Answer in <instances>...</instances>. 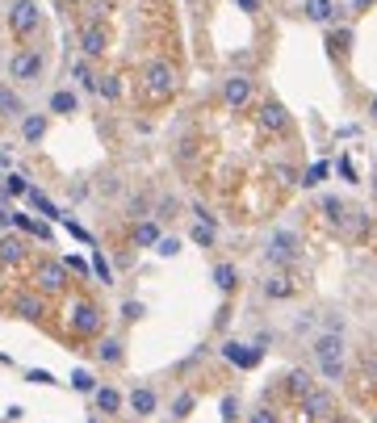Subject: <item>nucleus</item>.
I'll use <instances>...</instances> for the list:
<instances>
[{"instance_id":"f257e3e1","label":"nucleus","mask_w":377,"mask_h":423,"mask_svg":"<svg viewBox=\"0 0 377 423\" xmlns=\"http://www.w3.org/2000/svg\"><path fill=\"white\" fill-rule=\"evenodd\" d=\"M310 361H315V369L327 385H339L348 377V339H344V331H327V327L319 331L310 339Z\"/></svg>"},{"instance_id":"f03ea898","label":"nucleus","mask_w":377,"mask_h":423,"mask_svg":"<svg viewBox=\"0 0 377 423\" xmlns=\"http://www.w3.org/2000/svg\"><path fill=\"white\" fill-rule=\"evenodd\" d=\"M298 256H302V239H298V231H289V227H277V231L269 235V243H264V260H269L273 269H281V273H289V264H298Z\"/></svg>"},{"instance_id":"7ed1b4c3","label":"nucleus","mask_w":377,"mask_h":423,"mask_svg":"<svg viewBox=\"0 0 377 423\" xmlns=\"http://www.w3.org/2000/svg\"><path fill=\"white\" fill-rule=\"evenodd\" d=\"M142 93L151 96V101H168V96L176 93V67L168 59H151L142 67Z\"/></svg>"},{"instance_id":"20e7f679","label":"nucleus","mask_w":377,"mask_h":423,"mask_svg":"<svg viewBox=\"0 0 377 423\" xmlns=\"http://www.w3.org/2000/svg\"><path fill=\"white\" fill-rule=\"evenodd\" d=\"M67 327L76 331L80 339H93V335H101V327H105V310H101L96 302H89V298H80V302H72V310H67Z\"/></svg>"},{"instance_id":"39448f33","label":"nucleus","mask_w":377,"mask_h":423,"mask_svg":"<svg viewBox=\"0 0 377 423\" xmlns=\"http://www.w3.org/2000/svg\"><path fill=\"white\" fill-rule=\"evenodd\" d=\"M43 72H47V55L38 47H21L9 59V80H17V84H34V80H43Z\"/></svg>"},{"instance_id":"423d86ee","label":"nucleus","mask_w":377,"mask_h":423,"mask_svg":"<svg viewBox=\"0 0 377 423\" xmlns=\"http://www.w3.org/2000/svg\"><path fill=\"white\" fill-rule=\"evenodd\" d=\"M38 26H43V4L38 0H13L9 4V30L17 38H34Z\"/></svg>"},{"instance_id":"0eeeda50","label":"nucleus","mask_w":377,"mask_h":423,"mask_svg":"<svg viewBox=\"0 0 377 423\" xmlns=\"http://www.w3.org/2000/svg\"><path fill=\"white\" fill-rule=\"evenodd\" d=\"M252 96H256V80H252L247 72H231V76L223 80V89H218V101H223L227 109H247Z\"/></svg>"},{"instance_id":"6e6552de","label":"nucleus","mask_w":377,"mask_h":423,"mask_svg":"<svg viewBox=\"0 0 377 423\" xmlns=\"http://www.w3.org/2000/svg\"><path fill=\"white\" fill-rule=\"evenodd\" d=\"M34 289L38 293H63L67 289V264L63 260H38L34 264Z\"/></svg>"},{"instance_id":"1a4fd4ad","label":"nucleus","mask_w":377,"mask_h":423,"mask_svg":"<svg viewBox=\"0 0 377 423\" xmlns=\"http://www.w3.org/2000/svg\"><path fill=\"white\" fill-rule=\"evenodd\" d=\"M331 411H335V398H331L327 385H310V390L302 394V415H306V419H327Z\"/></svg>"},{"instance_id":"9d476101","label":"nucleus","mask_w":377,"mask_h":423,"mask_svg":"<svg viewBox=\"0 0 377 423\" xmlns=\"http://www.w3.org/2000/svg\"><path fill=\"white\" fill-rule=\"evenodd\" d=\"M256 122H260V130H269V135H285L289 130V109H285L281 101H264L260 109H256Z\"/></svg>"},{"instance_id":"9b49d317","label":"nucleus","mask_w":377,"mask_h":423,"mask_svg":"<svg viewBox=\"0 0 377 423\" xmlns=\"http://www.w3.org/2000/svg\"><path fill=\"white\" fill-rule=\"evenodd\" d=\"M105 50H109L105 26H101V21H84V26H80V55H84V59H101Z\"/></svg>"},{"instance_id":"f8f14e48","label":"nucleus","mask_w":377,"mask_h":423,"mask_svg":"<svg viewBox=\"0 0 377 423\" xmlns=\"http://www.w3.org/2000/svg\"><path fill=\"white\" fill-rule=\"evenodd\" d=\"M13 315L26 319V323H38V319L47 315V293H38V289L17 293V298H13Z\"/></svg>"},{"instance_id":"ddd939ff","label":"nucleus","mask_w":377,"mask_h":423,"mask_svg":"<svg viewBox=\"0 0 377 423\" xmlns=\"http://www.w3.org/2000/svg\"><path fill=\"white\" fill-rule=\"evenodd\" d=\"M223 356H227L235 369H256V365L264 361V348H256V344H239V339H227V344H223Z\"/></svg>"},{"instance_id":"4468645a","label":"nucleus","mask_w":377,"mask_h":423,"mask_svg":"<svg viewBox=\"0 0 377 423\" xmlns=\"http://www.w3.org/2000/svg\"><path fill=\"white\" fill-rule=\"evenodd\" d=\"M26 256H30V247H26V235H21V231H4V235H0V264H4V269H17Z\"/></svg>"},{"instance_id":"2eb2a0df","label":"nucleus","mask_w":377,"mask_h":423,"mask_svg":"<svg viewBox=\"0 0 377 423\" xmlns=\"http://www.w3.org/2000/svg\"><path fill=\"white\" fill-rule=\"evenodd\" d=\"M159 239H164V222H159V218H139V222L130 227V243H135V247H151V252H155Z\"/></svg>"},{"instance_id":"dca6fc26","label":"nucleus","mask_w":377,"mask_h":423,"mask_svg":"<svg viewBox=\"0 0 377 423\" xmlns=\"http://www.w3.org/2000/svg\"><path fill=\"white\" fill-rule=\"evenodd\" d=\"M17 126H21V142H26V147H38L50 130V113H26Z\"/></svg>"},{"instance_id":"f3484780","label":"nucleus","mask_w":377,"mask_h":423,"mask_svg":"<svg viewBox=\"0 0 377 423\" xmlns=\"http://www.w3.org/2000/svg\"><path fill=\"white\" fill-rule=\"evenodd\" d=\"M30 109H26V101L21 93L13 89V84H0V122H21Z\"/></svg>"},{"instance_id":"a211bd4d","label":"nucleus","mask_w":377,"mask_h":423,"mask_svg":"<svg viewBox=\"0 0 377 423\" xmlns=\"http://www.w3.org/2000/svg\"><path fill=\"white\" fill-rule=\"evenodd\" d=\"M47 109L55 118H72V113H80V93L76 89H55L47 96Z\"/></svg>"},{"instance_id":"6ab92c4d","label":"nucleus","mask_w":377,"mask_h":423,"mask_svg":"<svg viewBox=\"0 0 377 423\" xmlns=\"http://www.w3.org/2000/svg\"><path fill=\"white\" fill-rule=\"evenodd\" d=\"M26 201H30V210H34L38 218H47V222H63V218H67V214H63V210H59V205H55V201H50V197H47L38 185L26 193Z\"/></svg>"},{"instance_id":"aec40b11","label":"nucleus","mask_w":377,"mask_h":423,"mask_svg":"<svg viewBox=\"0 0 377 423\" xmlns=\"http://www.w3.org/2000/svg\"><path fill=\"white\" fill-rule=\"evenodd\" d=\"M302 13H306V21H315V26H335V17H339V4L335 0H306L302 4Z\"/></svg>"},{"instance_id":"412c9836","label":"nucleus","mask_w":377,"mask_h":423,"mask_svg":"<svg viewBox=\"0 0 377 423\" xmlns=\"http://www.w3.org/2000/svg\"><path fill=\"white\" fill-rule=\"evenodd\" d=\"M260 289H264V298H269V302H289V298L298 293V285H293V277H289V273H273V277L260 285Z\"/></svg>"},{"instance_id":"4be33fe9","label":"nucleus","mask_w":377,"mask_h":423,"mask_svg":"<svg viewBox=\"0 0 377 423\" xmlns=\"http://www.w3.org/2000/svg\"><path fill=\"white\" fill-rule=\"evenodd\" d=\"M331 172H335V164H327V159H315L306 172H302V181H298V188H310V193H319V188L331 181Z\"/></svg>"},{"instance_id":"5701e85b","label":"nucleus","mask_w":377,"mask_h":423,"mask_svg":"<svg viewBox=\"0 0 377 423\" xmlns=\"http://www.w3.org/2000/svg\"><path fill=\"white\" fill-rule=\"evenodd\" d=\"M210 281H214L218 293H235L239 289V269L231 264V260H218V264L210 269Z\"/></svg>"},{"instance_id":"b1692460","label":"nucleus","mask_w":377,"mask_h":423,"mask_svg":"<svg viewBox=\"0 0 377 423\" xmlns=\"http://www.w3.org/2000/svg\"><path fill=\"white\" fill-rule=\"evenodd\" d=\"M72 80H76L80 93H96V89H101V76L93 72V59H84V55L72 63Z\"/></svg>"},{"instance_id":"393cba45","label":"nucleus","mask_w":377,"mask_h":423,"mask_svg":"<svg viewBox=\"0 0 377 423\" xmlns=\"http://www.w3.org/2000/svg\"><path fill=\"white\" fill-rule=\"evenodd\" d=\"M356 43V30H348V26H331L327 30V55L331 59H344L348 50Z\"/></svg>"},{"instance_id":"a878e982","label":"nucleus","mask_w":377,"mask_h":423,"mask_svg":"<svg viewBox=\"0 0 377 423\" xmlns=\"http://www.w3.org/2000/svg\"><path fill=\"white\" fill-rule=\"evenodd\" d=\"M96 361H101V365H122V361H126V344H122L118 335H101V344H96Z\"/></svg>"},{"instance_id":"bb28decb","label":"nucleus","mask_w":377,"mask_h":423,"mask_svg":"<svg viewBox=\"0 0 377 423\" xmlns=\"http://www.w3.org/2000/svg\"><path fill=\"white\" fill-rule=\"evenodd\" d=\"M319 210H323V218H327L331 227L339 231V227H344V214H348V201L335 197V193H319Z\"/></svg>"},{"instance_id":"cd10ccee","label":"nucleus","mask_w":377,"mask_h":423,"mask_svg":"<svg viewBox=\"0 0 377 423\" xmlns=\"http://www.w3.org/2000/svg\"><path fill=\"white\" fill-rule=\"evenodd\" d=\"M130 411L135 415H155V407H159V394L151 390V385H139V390H130Z\"/></svg>"},{"instance_id":"c85d7f7f","label":"nucleus","mask_w":377,"mask_h":423,"mask_svg":"<svg viewBox=\"0 0 377 423\" xmlns=\"http://www.w3.org/2000/svg\"><path fill=\"white\" fill-rule=\"evenodd\" d=\"M310 385H315V377L306 373V369H285L281 373V390L285 394H293V398H302Z\"/></svg>"},{"instance_id":"c756f323","label":"nucleus","mask_w":377,"mask_h":423,"mask_svg":"<svg viewBox=\"0 0 377 423\" xmlns=\"http://www.w3.org/2000/svg\"><path fill=\"white\" fill-rule=\"evenodd\" d=\"M93 402H96V411H101V415H118L126 398H122V390H113V385H101V390L93 394Z\"/></svg>"},{"instance_id":"7c9ffc66","label":"nucleus","mask_w":377,"mask_h":423,"mask_svg":"<svg viewBox=\"0 0 377 423\" xmlns=\"http://www.w3.org/2000/svg\"><path fill=\"white\" fill-rule=\"evenodd\" d=\"M344 235H352V239H365L369 235V214L365 210H356V205H348V214H344V227H339Z\"/></svg>"},{"instance_id":"2f4dec72","label":"nucleus","mask_w":377,"mask_h":423,"mask_svg":"<svg viewBox=\"0 0 377 423\" xmlns=\"http://www.w3.org/2000/svg\"><path fill=\"white\" fill-rule=\"evenodd\" d=\"M188 214H193V222H201V227H210V231H223V218H218L210 205H201V201H188Z\"/></svg>"},{"instance_id":"473e14b6","label":"nucleus","mask_w":377,"mask_h":423,"mask_svg":"<svg viewBox=\"0 0 377 423\" xmlns=\"http://www.w3.org/2000/svg\"><path fill=\"white\" fill-rule=\"evenodd\" d=\"M30 176H26V172H4V201H9V197H26V193H30Z\"/></svg>"},{"instance_id":"72a5a7b5","label":"nucleus","mask_w":377,"mask_h":423,"mask_svg":"<svg viewBox=\"0 0 377 423\" xmlns=\"http://www.w3.org/2000/svg\"><path fill=\"white\" fill-rule=\"evenodd\" d=\"M197 411V394L193 390H181L176 398H172V419H188Z\"/></svg>"},{"instance_id":"f704fd0d","label":"nucleus","mask_w":377,"mask_h":423,"mask_svg":"<svg viewBox=\"0 0 377 423\" xmlns=\"http://www.w3.org/2000/svg\"><path fill=\"white\" fill-rule=\"evenodd\" d=\"M67 381H72V390H76V394H96V390H101V381H96L89 369H72Z\"/></svg>"},{"instance_id":"c9c22d12","label":"nucleus","mask_w":377,"mask_h":423,"mask_svg":"<svg viewBox=\"0 0 377 423\" xmlns=\"http://www.w3.org/2000/svg\"><path fill=\"white\" fill-rule=\"evenodd\" d=\"M89 264H93V277L101 285H113V269H109V260L101 256V247H93V256H89Z\"/></svg>"},{"instance_id":"e433bc0d","label":"nucleus","mask_w":377,"mask_h":423,"mask_svg":"<svg viewBox=\"0 0 377 423\" xmlns=\"http://www.w3.org/2000/svg\"><path fill=\"white\" fill-rule=\"evenodd\" d=\"M96 96H105V101H122V76H101Z\"/></svg>"},{"instance_id":"4c0bfd02","label":"nucleus","mask_w":377,"mask_h":423,"mask_svg":"<svg viewBox=\"0 0 377 423\" xmlns=\"http://www.w3.org/2000/svg\"><path fill=\"white\" fill-rule=\"evenodd\" d=\"M188 239H193L197 247H214V243H218V231H210V227H201V222H193V231H188Z\"/></svg>"},{"instance_id":"58836bf2","label":"nucleus","mask_w":377,"mask_h":423,"mask_svg":"<svg viewBox=\"0 0 377 423\" xmlns=\"http://www.w3.org/2000/svg\"><path fill=\"white\" fill-rule=\"evenodd\" d=\"M335 176H339L344 185H356V164H352L348 155H339V159H335Z\"/></svg>"},{"instance_id":"ea45409f","label":"nucleus","mask_w":377,"mask_h":423,"mask_svg":"<svg viewBox=\"0 0 377 423\" xmlns=\"http://www.w3.org/2000/svg\"><path fill=\"white\" fill-rule=\"evenodd\" d=\"M218 415H223V423H235V419H239V398H235V394H223V402H218Z\"/></svg>"},{"instance_id":"a19ab883","label":"nucleus","mask_w":377,"mask_h":423,"mask_svg":"<svg viewBox=\"0 0 377 423\" xmlns=\"http://www.w3.org/2000/svg\"><path fill=\"white\" fill-rule=\"evenodd\" d=\"M155 256H164V260H172V256H181V239L176 235H164L155 243Z\"/></svg>"},{"instance_id":"79ce46f5","label":"nucleus","mask_w":377,"mask_h":423,"mask_svg":"<svg viewBox=\"0 0 377 423\" xmlns=\"http://www.w3.org/2000/svg\"><path fill=\"white\" fill-rule=\"evenodd\" d=\"M142 315H147V306H142L139 298H130V302H122V319H126V323H139Z\"/></svg>"},{"instance_id":"37998d69","label":"nucleus","mask_w":377,"mask_h":423,"mask_svg":"<svg viewBox=\"0 0 377 423\" xmlns=\"http://www.w3.org/2000/svg\"><path fill=\"white\" fill-rule=\"evenodd\" d=\"M34 222H38V218H30L26 210H13V231H21V235H34Z\"/></svg>"},{"instance_id":"c03bdc74","label":"nucleus","mask_w":377,"mask_h":423,"mask_svg":"<svg viewBox=\"0 0 377 423\" xmlns=\"http://www.w3.org/2000/svg\"><path fill=\"white\" fill-rule=\"evenodd\" d=\"M63 227H67V235H76V239H80V243H89V247H96V239L89 235V231H84V227H80L76 218H63Z\"/></svg>"},{"instance_id":"a18cd8bd","label":"nucleus","mask_w":377,"mask_h":423,"mask_svg":"<svg viewBox=\"0 0 377 423\" xmlns=\"http://www.w3.org/2000/svg\"><path fill=\"white\" fill-rule=\"evenodd\" d=\"M172 214H176V201H172V197H159V205H155V214H151V218H159V222H168Z\"/></svg>"},{"instance_id":"49530a36","label":"nucleus","mask_w":377,"mask_h":423,"mask_svg":"<svg viewBox=\"0 0 377 423\" xmlns=\"http://www.w3.org/2000/svg\"><path fill=\"white\" fill-rule=\"evenodd\" d=\"M26 381H30V385H55V373H47V369H26Z\"/></svg>"},{"instance_id":"de8ad7c7","label":"nucleus","mask_w":377,"mask_h":423,"mask_svg":"<svg viewBox=\"0 0 377 423\" xmlns=\"http://www.w3.org/2000/svg\"><path fill=\"white\" fill-rule=\"evenodd\" d=\"M30 239H38V243H50V239H55V231H50L47 218H38V222H34V235H30Z\"/></svg>"},{"instance_id":"09e8293b","label":"nucleus","mask_w":377,"mask_h":423,"mask_svg":"<svg viewBox=\"0 0 377 423\" xmlns=\"http://www.w3.org/2000/svg\"><path fill=\"white\" fill-rule=\"evenodd\" d=\"M63 264H67V269H72V273H80V277H84V273H89V269H93V264H89V260H84V256H67V260H63Z\"/></svg>"},{"instance_id":"8fccbe9b","label":"nucleus","mask_w":377,"mask_h":423,"mask_svg":"<svg viewBox=\"0 0 377 423\" xmlns=\"http://www.w3.org/2000/svg\"><path fill=\"white\" fill-rule=\"evenodd\" d=\"M235 9H239V13H252V17H256V13H264V0H235Z\"/></svg>"},{"instance_id":"3c124183","label":"nucleus","mask_w":377,"mask_h":423,"mask_svg":"<svg viewBox=\"0 0 377 423\" xmlns=\"http://www.w3.org/2000/svg\"><path fill=\"white\" fill-rule=\"evenodd\" d=\"M277 181H281V185H298V181H302V176H298V172H293V168H277Z\"/></svg>"},{"instance_id":"603ef678","label":"nucleus","mask_w":377,"mask_h":423,"mask_svg":"<svg viewBox=\"0 0 377 423\" xmlns=\"http://www.w3.org/2000/svg\"><path fill=\"white\" fill-rule=\"evenodd\" d=\"M247 423H277V415H273L269 407H260V411H252V419Z\"/></svg>"},{"instance_id":"864d4df0","label":"nucleus","mask_w":377,"mask_h":423,"mask_svg":"<svg viewBox=\"0 0 377 423\" xmlns=\"http://www.w3.org/2000/svg\"><path fill=\"white\" fill-rule=\"evenodd\" d=\"M0 172H13V151L9 147H0Z\"/></svg>"},{"instance_id":"5fc2aeb1","label":"nucleus","mask_w":377,"mask_h":423,"mask_svg":"<svg viewBox=\"0 0 377 423\" xmlns=\"http://www.w3.org/2000/svg\"><path fill=\"white\" fill-rule=\"evenodd\" d=\"M9 227H13V210L0 201V231H9Z\"/></svg>"},{"instance_id":"6e6d98bb","label":"nucleus","mask_w":377,"mask_h":423,"mask_svg":"<svg viewBox=\"0 0 377 423\" xmlns=\"http://www.w3.org/2000/svg\"><path fill=\"white\" fill-rule=\"evenodd\" d=\"M369 122H373V126H377V96H373V101H369Z\"/></svg>"},{"instance_id":"4d7b16f0","label":"nucleus","mask_w":377,"mask_h":423,"mask_svg":"<svg viewBox=\"0 0 377 423\" xmlns=\"http://www.w3.org/2000/svg\"><path fill=\"white\" fill-rule=\"evenodd\" d=\"M369 4H373V0H356V9H369Z\"/></svg>"},{"instance_id":"13d9d810","label":"nucleus","mask_w":377,"mask_h":423,"mask_svg":"<svg viewBox=\"0 0 377 423\" xmlns=\"http://www.w3.org/2000/svg\"><path fill=\"white\" fill-rule=\"evenodd\" d=\"M72 4H80V0H72Z\"/></svg>"},{"instance_id":"bf43d9fd","label":"nucleus","mask_w":377,"mask_h":423,"mask_svg":"<svg viewBox=\"0 0 377 423\" xmlns=\"http://www.w3.org/2000/svg\"><path fill=\"white\" fill-rule=\"evenodd\" d=\"M89 423H96V419H89Z\"/></svg>"},{"instance_id":"052dcab7","label":"nucleus","mask_w":377,"mask_h":423,"mask_svg":"<svg viewBox=\"0 0 377 423\" xmlns=\"http://www.w3.org/2000/svg\"><path fill=\"white\" fill-rule=\"evenodd\" d=\"M188 4H193V0H188Z\"/></svg>"}]
</instances>
